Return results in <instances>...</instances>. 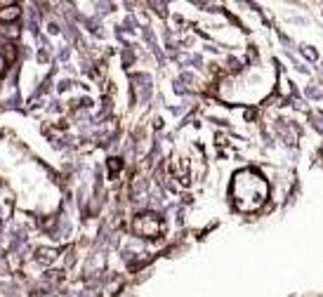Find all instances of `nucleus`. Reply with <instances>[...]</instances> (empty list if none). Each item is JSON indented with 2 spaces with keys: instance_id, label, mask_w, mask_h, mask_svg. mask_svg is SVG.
<instances>
[{
  "instance_id": "nucleus-1",
  "label": "nucleus",
  "mask_w": 323,
  "mask_h": 297,
  "mask_svg": "<svg viewBox=\"0 0 323 297\" xmlns=\"http://www.w3.org/2000/svg\"><path fill=\"white\" fill-rule=\"evenodd\" d=\"M267 191H269V189H267L264 177H260V175L253 170H241L239 175L234 177V184H231L234 203L243 212L257 210V208L267 201Z\"/></svg>"
},
{
  "instance_id": "nucleus-2",
  "label": "nucleus",
  "mask_w": 323,
  "mask_h": 297,
  "mask_svg": "<svg viewBox=\"0 0 323 297\" xmlns=\"http://www.w3.org/2000/svg\"><path fill=\"white\" fill-rule=\"evenodd\" d=\"M132 229H135L139 236H144V238H154V236L161 234L163 224H161V219H158V215H154V212H146V215H137V219H135Z\"/></svg>"
},
{
  "instance_id": "nucleus-3",
  "label": "nucleus",
  "mask_w": 323,
  "mask_h": 297,
  "mask_svg": "<svg viewBox=\"0 0 323 297\" xmlns=\"http://www.w3.org/2000/svg\"><path fill=\"white\" fill-rule=\"evenodd\" d=\"M19 15H22L19 5H5V8L0 10V22L10 24V22H15V19H19Z\"/></svg>"
},
{
  "instance_id": "nucleus-4",
  "label": "nucleus",
  "mask_w": 323,
  "mask_h": 297,
  "mask_svg": "<svg viewBox=\"0 0 323 297\" xmlns=\"http://www.w3.org/2000/svg\"><path fill=\"white\" fill-rule=\"evenodd\" d=\"M0 55L5 57V62H12L17 52H15V47H12V45H3V47H0Z\"/></svg>"
}]
</instances>
